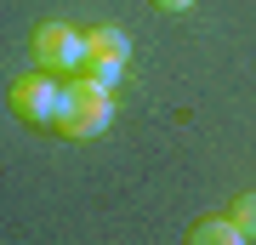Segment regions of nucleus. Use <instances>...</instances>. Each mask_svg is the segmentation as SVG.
Returning <instances> with one entry per match:
<instances>
[{
  "label": "nucleus",
  "instance_id": "nucleus-7",
  "mask_svg": "<svg viewBox=\"0 0 256 245\" xmlns=\"http://www.w3.org/2000/svg\"><path fill=\"white\" fill-rule=\"evenodd\" d=\"M154 6H160V12H188L194 0H154Z\"/></svg>",
  "mask_w": 256,
  "mask_h": 245
},
{
  "label": "nucleus",
  "instance_id": "nucleus-3",
  "mask_svg": "<svg viewBox=\"0 0 256 245\" xmlns=\"http://www.w3.org/2000/svg\"><path fill=\"white\" fill-rule=\"evenodd\" d=\"M126 57H131V40L120 35L114 23H102V29H92L86 35V69L80 74H92V80H102V86H120V69H126Z\"/></svg>",
  "mask_w": 256,
  "mask_h": 245
},
{
  "label": "nucleus",
  "instance_id": "nucleus-2",
  "mask_svg": "<svg viewBox=\"0 0 256 245\" xmlns=\"http://www.w3.org/2000/svg\"><path fill=\"white\" fill-rule=\"evenodd\" d=\"M12 109H18L28 126H52V131H57L63 80H52V69H46V74H28V80H18V86H12Z\"/></svg>",
  "mask_w": 256,
  "mask_h": 245
},
{
  "label": "nucleus",
  "instance_id": "nucleus-6",
  "mask_svg": "<svg viewBox=\"0 0 256 245\" xmlns=\"http://www.w3.org/2000/svg\"><path fill=\"white\" fill-rule=\"evenodd\" d=\"M234 222H239V234H245V239H256V194H239Z\"/></svg>",
  "mask_w": 256,
  "mask_h": 245
},
{
  "label": "nucleus",
  "instance_id": "nucleus-5",
  "mask_svg": "<svg viewBox=\"0 0 256 245\" xmlns=\"http://www.w3.org/2000/svg\"><path fill=\"white\" fill-rule=\"evenodd\" d=\"M194 239H200V245H239L245 234H239V222H234V217H210V222L194 228Z\"/></svg>",
  "mask_w": 256,
  "mask_h": 245
},
{
  "label": "nucleus",
  "instance_id": "nucleus-4",
  "mask_svg": "<svg viewBox=\"0 0 256 245\" xmlns=\"http://www.w3.org/2000/svg\"><path fill=\"white\" fill-rule=\"evenodd\" d=\"M34 63L52 69V74H74L86 69V35H74L68 23H46L34 35Z\"/></svg>",
  "mask_w": 256,
  "mask_h": 245
},
{
  "label": "nucleus",
  "instance_id": "nucleus-1",
  "mask_svg": "<svg viewBox=\"0 0 256 245\" xmlns=\"http://www.w3.org/2000/svg\"><path fill=\"white\" fill-rule=\"evenodd\" d=\"M108 120H114V97H108V86L92 80V74H74V80L63 86L57 131H63V137H97V131H108Z\"/></svg>",
  "mask_w": 256,
  "mask_h": 245
}]
</instances>
